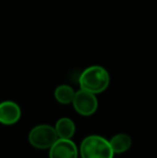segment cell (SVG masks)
Returning a JSON list of instances; mask_svg holds the SVG:
<instances>
[{
	"instance_id": "obj_1",
	"label": "cell",
	"mask_w": 157,
	"mask_h": 158,
	"mask_svg": "<svg viewBox=\"0 0 157 158\" xmlns=\"http://www.w3.org/2000/svg\"><path fill=\"white\" fill-rule=\"evenodd\" d=\"M81 89L93 94L105 92L110 84L109 72L101 66H90L81 73L79 77Z\"/></svg>"
},
{
	"instance_id": "obj_2",
	"label": "cell",
	"mask_w": 157,
	"mask_h": 158,
	"mask_svg": "<svg viewBox=\"0 0 157 158\" xmlns=\"http://www.w3.org/2000/svg\"><path fill=\"white\" fill-rule=\"evenodd\" d=\"M82 158H113L110 142L100 135H88L82 141L80 148Z\"/></svg>"
},
{
	"instance_id": "obj_3",
	"label": "cell",
	"mask_w": 157,
	"mask_h": 158,
	"mask_svg": "<svg viewBox=\"0 0 157 158\" xmlns=\"http://www.w3.org/2000/svg\"><path fill=\"white\" fill-rule=\"evenodd\" d=\"M57 139L58 135L56 130L54 127L50 125H38L34 127L28 135L29 143L34 148L40 150L50 148Z\"/></svg>"
},
{
	"instance_id": "obj_4",
	"label": "cell",
	"mask_w": 157,
	"mask_h": 158,
	"mask_svg": "<svg viewBox=\"0 0 157 158\" xmlns=\"http://www.w3.org/2000/svg\"><path fill=\"white\" fill-rule=\"evenodd\" d=\"M72 104L76 112L83 116L93 115L98 109V100L96 98V95L84 89L76 92Z\"/></svg>"
},
{
	"instance_id": "obj_5",
	"label": "cell",
	"mask_w": 157,
	"mask_h": 158,
	"mask_svg": "<svg viewBox=\"0 0 157 158\" xmlns=\"http://www.w3.org/2000/svg\"><path fill=\"white\" fill-rule=\"evenodd\" d=\"M78 148L70 139H57L50 148V158H78Z\"/></svg>"
},
{
	"instance_id": "obj_6",
	"label": "cell",
	"mask_w": 157,
	"mask_h": 158,
	"mask_svg": "<svg viewBox=\"0 0 157 158\" xmlns=\"http://www.w3.org/2000/svg\"><path fill=\"white\" fill-rule=\"evenodd\" d=\"M22 111L19 106L14 101L0 102V124L6 126L14 125L19 121Z\"/></svg>"
},
{
	"instance_id": "obj_7",
	"label": "cell",
	"mask_w": 157,
	"mask_h": 158,
	"mask_svg": "<svg viewBox=\"0 0 157 158\" xmlns=\"http://www.w3.org/2000/svg\"><path fill=\"white\" fill-rule=\"evenodd\" d=\"M109 142L114 154H123L127 152L132 144L131 138L127 133H118Z\"/></svg>"
},
{
	"instance_id": "obj_8",
	"label": "cell",
	"mask_w": 157,
	"mask_h": 158,
	"mask_svg": "<svg viewBox=\"0 0 157 158\" xmlns=\"http://www.w3.org/2000/svg\"><path fill=\"white\" fill-rule=\"evenodd\" d=\"M55 130L59 139H71L76 133V125L68 117H61L55 125Z\"/></svg>"
},
{
	"instance_id": "obj_9",
	"label": "cell",
	"mask_w": 157,
	"mask_h": 158,
	"mask_svg": "<svg viewBox=\"0 0 157 158\" xmlns=\"http://www.w3.org/2000/svg\"><path fill=\"white\" fill-rule=\"evenodd\" d=\"M74 95H76V92H74L73 88L69 85H66V84L57 86L56 89H55V92H54L55 99L61 104L72 103Z\"/></svg>"
}]
</instances>
